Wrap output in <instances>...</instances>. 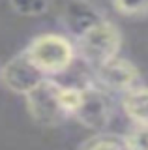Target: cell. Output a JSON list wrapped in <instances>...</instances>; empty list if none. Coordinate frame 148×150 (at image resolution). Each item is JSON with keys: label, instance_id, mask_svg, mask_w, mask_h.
<instances>
[{"label": "cell", "instance_id": "obj_4", "mask_svg": "<svg viewBox=\"0 0 148 150\" xmlns=\"http://www.w3.org/2000/svg\"><path fill=\"white\" fill-rule=\"evenodd\" d=\"M81 88V103L77 111L73 112V118L94 131H103L109 126L114 111L111 94L92 81L82 83Z\"/></svg>", "mask_w": 148, "mask_h": 150}, {"label": "cell", "instance_id": "obj_5", "mask_svg": "<svg viewBox=\"0 0 148 150\" xmlns=\"http://www.w3.org/2000/svg\"><path fill=\"white\" fill-rule=\"evenodd\" d=\"M45 79H49V77H45L30 62V58L26 56L25 51L11 56L4 64V68L0 69V81L4 83V86L15 94H21V96H26L28 92H32Z\"/></svg>", "mask_w": 148, "mask_h": 150}, {"label": "cell", "instance_id": "obj_8", "mask_svg": "<svg viewBox=\"0 0 148 150\" xmlns=\"http://www.w3.org/2000/svg\"><path fill=\"white\" fill-rule=\"evenodd\" d=\"M122 109L133 124H148V86H135L122 94Z\"/></svg>", "mask_w": 148, "mask_h": 150}, {"label": "cell", "instance_id": "obj_3", "mask_svg": "<svg viewBox=\"0 0 148 150\" xmlns=\"http://www.w3.org/2000/svg\"><path fill=\"white\" fill-rule=\"evenodd\" d=\"M25 101L32 120L41 126H58L69 118L60 101V83L56 79H45L39 83L25 96Z\"/></svg>", "mask_w": 148, "mask_h": 150}, {"label": "cell", "instance_id": "obj_9", "mask_svg": "<svg viewBox=\"0 0 148 150\" xmlns=\"http://www.w3.org/2000/svg\"><path fill=\"white\" fill-rule=\"evenodd\" d=\"M79 150H129V146L124 135L98 131L96 135L82 141Z\"/></svg>", "mask_w": 148, "mask_h": 150}, {"label": "cell", "instance_id": "obj_10", "mask_svg": "<svg viewBox=\"0 0 148 150\" xmlns=\"http://www.w3.org/2000/svg\"><path fill=\"white\" fill-rule=\"evenodd\" d=\"M53 0H10V6L15 13L25 17H38L43 15L51 8Z\"/></svg>", "mask_w": 148, "mask_h": 150}, {"label": "cell", "instance_id": "obj_1", "mask_svg": "<svg viewBox=\"0 0 148 150\" xmlns=\"http://www.w3.org/2000/svg\"><path fill=\"white\" fill-rule=\"evenodd\" d=\"M23 51L30 58V62L49 79L66 73L77 56L75 43L69 38L54 32L36 36Z\"/></svg>", "mask_w": 148, "mask_h": 150}, {"label": "cell", "instance_id": "obj_12", "mask_svg": "<svg viewBox=\"0 0 148 150\" xmlns=\"http://www.w3.org/2000/svg\"><path fill=\"white\" fill-rule=\"evenodd\" d=\"M124 137L129 150H148V124H133Z\"/></svg>", "mask_w": 148, "mask_h": 150}, {"label": "cell", "instance_id": "obj_2", "mask_svg": "<svg viewBox=\"0 0 148 150\" xmlns=\"http://www.w3.org/2000/svg\"><path fill=\"white\" fill-rule=\"evenodd\" d=\"M120 45H122V34L118 26L109 19H101L75 40L77 54L92 71L107 64L109 60L116 58Z\"/></svg>", "mask_w": 148, "mask_h": 150}, {"label": "cell", "instance_id": "obj_7", "mask_svg": "<svg viewBox=\"0 0 148 150\" xmlns=\"http://www.w3.org/2000/svg\"><path fill=\"white\" fill-rule=\"evenodd\" d=\"M101 19H105L103 13L88 0H71L64 9V25L75 36V40Z\"/></svg>", "mask_w": 148, "mask_h": 150}, {"label": "cell", "instance_id": "obj_11", "mask_svg": "<svg viewBox=\"0 0 148 150\" xmlns=\"http://www.w3.org/2000/svg\"><path fill=\"white\" fill-rule=\"evenodd\" d=\"M114 11L124 17H148V0H111Z\"/></svg>", "mask_w": 148, "mask_h": 150}, {"label": "cell", "instance_id": "obj_6", "mask_svg": "<svg viewBox=\"0 0 148 150\" xmlns=\"http://www.w3.org/2000/svg\"><path fill=\"white\" fill-rule=\"evenodd\" d=\"M92 73H94L92 83H96L98 86L107 90L109 94H113V92L124 94V92L131 90V88L139 86V81H141L139 69L129 60L120 58V56L109 60L103 66H99Z\"/></svg>", "mask_w": 148, "mask_h": 150}]
</instances>
